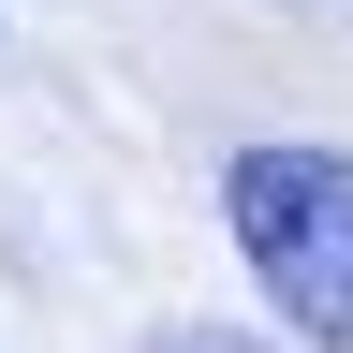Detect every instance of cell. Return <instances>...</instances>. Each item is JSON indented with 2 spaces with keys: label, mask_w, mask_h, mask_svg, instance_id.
<instances>
[{
  "label": "cell",
  "mask_w": 353,
  "mask_h": 353,
  "mask_svg": "<svg viewBox=\"0 0 353 353\" xmlns=\"http://www.w3.org/2000/svg\"><path fill=\"white\" fill-rule=\"evenodd\" d=\"M221 221H236V265L280 294V324L309 353H353V148H265L221 162Z\"/></svg>",
  "instance_id": "6da1fadb"
},
{
  "label": "cell",
  "mask_w": 353,
  "mask_h": 353,
  "mask_svg": "<svg viewBox=\"0 0 353 353\" xmlns=\"http://www.w3.org/2000/svg\"><path fill=\"white\" fill-rule=\"evenodd\" d=\"M148 353H265V339H236V324H162Z\"/></svg>",
  "instance_id": "7a4b0ae2"
}]
</instances>
